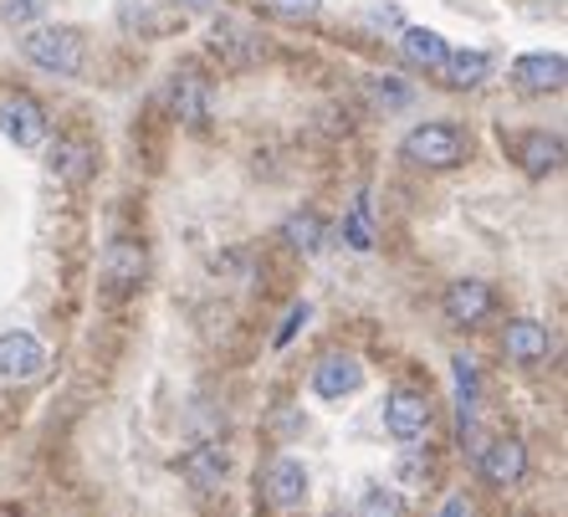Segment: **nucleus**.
<instances>
[{"label":"nucleus","mask_w":568,"mask_h":517,"mask_svg":"<svg viewBox=\"0 0 568 517\" xmlns=\"http://www.w3.org/2000/svg\"><path fill=\"white\" fill-rule=\"evenodd\" d=\"M21 57L52 78H78L82 62H88V41H82L78 27H52V21H37L21 37Z\"/></svg>","instance_id":"f257e3e1"},{"label":"nucleus","mask_w":568,"mask_h":517,"mask_svg":"<svg viewBox=\"0 0 568 517\" xmlns=\"http://www.w3.org/2000/svg\"><path fill=\"white\" fill-rule=\"evenodd\" d=\"M466 149H471V139H466L462 123L436 119V123H420V129L405 133L399 160L415 164V170H456L466 160Z\"/></svg>","instance_id":"f03ea898"},{"label":"nucleus","mask_w":568,"mask_h":517,"mask_svg":"<svg viewBox=\"0 0 568 517\" xmlns=\"http://www.w3.org/2000/svg\"><path fill=\"white\" fill-rule=\"evenodd\" d=\"M0 133L16 149H41L52 139V119H47V108L31 93H11V98H0Z\"/></svg>","instance_id":"7ed1b4c3"},{"label":"nucleus","mask_w":568,"mask_h":517,"mask_svg":"<svg viewBox=\"0 0 568 517\" xmlns=\"http://www.w3.org/2000/svg\"><path fill=\"white\" fill-rule=\"evenodd\" d=\"M164 103L185 129H205L211 123V82H205V72L200 67H174Z\"/></svg>","instance_id":"20e7f679"},{"label":"nucleus","mask_w":568,"mask_h":517,"mask_svg":"<svg viewBox=\"0 0 568 517\" xmlns=\"http://www.w3.org/2000/svg\"><path fill=\"white\" fill-rule=\"evenodd\" d=\"M211 52L221 57V67H252V62H262V52H266V37L252 27V21H236V16H221L211 27Z\"/></svg>","instance_id":"39448f33"},{"label":"nucleus","mask_w":568,"mask_h":517,"mask_svg":"<svg viewBox=\"0 0 568 517\" xmlns=\"http://www.w3.org/2000/svg\"><path fill=\"white\" fill-rule=\"evenodd\" d=\"M149 277V246L139 236H113L103 252V287L108 292H133Z\"/></svg>","instance_id":"423d86ee"},{"label":"nucleus","mask_w":568,"mask_h":517,"mask_svg":"<svg viewBox=\"0 0 568 517\" xmlns=\"http://www.w3.org/2000/svg\"><path fill=\"white\" fill-rule=\"evenodd\" d=\"M41 369H47V348H41L37 333L27 328L0 333V379L27 385V379H41Z\"/></svg>","instance_id":"0eeeda50"},{"label":"nucleus","mask_w":568,"mask_h":517,"mask_svg":"<svg viewBox=\"0 0 568 517\" xmlns=\"http://www.w3.org/2000/svg\"><path fill=\"white\" fill-rule=\"evenodd\" d=\"M384 430L399 440V446H415V440L430 430V399L420 389H395L384 399Z\"/></svg>","instance_id":"6e6552de"},{"label":"nucleus","mask_w":568,"mask_h":517,"mask_svg":"<svg viewBox=\"0 0 568 517\" xmlns=\"http://www.w3.org/2000/svg\"><path fill=\"white\" fill-rule=\"evenodd\" d=\"M262 497L277 513H292V507L307 503V466L297 456H272L262 472Z\"/></svg>","instance_id":"1a4fd4ad"},{"label":"nucleus","mask_w":568,"mask_h":517,"mask_svg":"<svg viewBox=\"0 0 568 517\" xmlns=\"http://www.w3.org/2000/svg\"><path fill=\"white\" fill-rule=\"evenodd\" d=\"M307 385H313L317 399H348L364 389V364L354 354H323L307 374Z\"/></svg>","instance_id":"9d476101"},{"label":"nucleus","mask_w":568,"mask_h":517,"mask_svg":"<svg viewBox=\"0 0 568 517\" xmlns=\"http://www.w3.org/2000/svg\"><path fill=\"white\" fill-rule=\"evenodd\" d=\"M476 466H481V477H487L491 487H517V481L528 477V446L513 436L487 440V446L476 452Z\"/></svg>","instance_id":"9b49d317"},{"label":"nucleus","mask_w":568,"mask_h":517,"mask_svg":"<svg viewBox=\"0 0 568 517\" xmlns=\"http://www.w3.org/2000/svg\"><path fill=\"white\" fill-rule=\"evenodd\" d=\"M513 160L523 164V174L548 180V174L564 170V139H558V133H548V129L517 133V139H513Z\"/></svg>","instance_id":"f8f14e48"},{"label":"nucleus","mask_w":568,"mask_h":517,"mask_svg":"<svg viewBox=\"0 0 568 517\" xmlns=\"http://www.w3.org/2000/svg\"><path fill=\"white\" fill-rule=\"evenodd\" d=\"M491 282L481 277H462V282H450L446 297H440V307H446V318L456 323V328H476V323L491 313Z\"/></svg>","instance_id":"ddd939ff"},{"label":"nucleus","mask_w":568,"mask_h":517,"mask_svg":"<svg viewBox=\"0 0 568 517\" xmlns=\"http://www.w3.org/2000/svg\"><path fill=\"white\" fill-rule=\"evenodd\" d=\"M513 82L523 93H564L568 82V62L564 52H528L513 62Z\"/></svg>","instance_id":"4468645a"},{"label":"nucleus","mask_w":568,"mask_h":517,"mask_svg":"<svg viewBox=\"0 0 568 517\" xmlns=\"http://www.w3.org/2000/svg\"><path fill=\"white\" fill-rule=\"evenodd\" d=\"M503 348L513 364L532 369V364H542V358L554 354V333H548V323H538V318H513L503 328Z\"/></svg>","instance_id":"2eb2a0df"},{"label":"nucleus","mask_w":568,"mask_h":517,"mask_svg":"<svg viewBox=\"0 0 568 517\" xmlns=\"http://www.w3.org/2000/svg\"><path fill=\"white\" fill-rule=\"evenodd\" d=\"M47 170H52V180H62V185H88L98 174V149L88 144V139H57L52 154H47Z\"/></svg>","instance_id":"dca6fc26"},{"label":"nucleus","mask_w":568,"mask_h":517,"mask_svg":"<svg viewBox=\"0 0 568 517\" xmlns=\"http://www.w3.org/2000/svg\"><path fill=\"white\" fill-rule=\"evenodd\" d=\"M487 72H491V57L476 52V47H471V52H466V47H462V52L450 47L446 62L436 67V78L446 82V88H456V93H471V88H481V82H487Z\"/></svg>","instance_id":"f3484780"},{"label":"nucleus","mask_w":568,"mask_h":517,"mask_svg":"<svg viewBox=\"0 0 568 517\" xmlns=\"http://www.w3.org/2000/svg\"><path fill=\"white\" fill-rule=\"evenodd\" d=\"M450 374H456V425H462V436H466L481 420V374H476V364L466 354L450 358Z\"/></svg>","instance_id":"a211bd4d"},{"label":"nucleus","mask_w":568,"mask_h":517,"mask_svg":"<svg viewBox=\"0 0 568 517\" xmlns=\"http://www.w3.org/2000/svg\"><path fill=\"white\" fill-rule=\"evenodd\" d=\"M399 52H405V62L410 67H420V72H436V67L446 62L450 41L440 37V31H430V27H405L399 31Z\"/></svg>","instance_id":"6ab92c4d"},{"label":"nucleus","mask_w":568,"mask_h":517,"mask_svg":"<svg viewBox=\"0 0 568 517\" xmlns=\"http://www.w3.org/2000/svg\"><path fill=\"white\" fill-rule=\"evenodd\" d=\"M282 241H287L292 252H303V256H317L323 252V241H328V226H323V215L317 211H297L282 221Z\"/></svg>","instance_id":"aec40b11"},{"label":"nucleus","mask_w":568,"mask_h":517,"mask_svg":"<svg viewBox=\"0 0 568 517\" xmlns=\"http://www.w3.org/2000/svg\"><path fill=\"white\" fill-rule=\"evenodd\" d=\"M190 477V487L195 491H211V487H221V477L231 472V462H225V452L221 446H195V452L185 456V466H180Z\"/></svg>","instance_id":"412c9836"},{"label":"nucleus","mask_w":568,"mask_h":517,"mask_svg":"<svg viewBox=\"0 0 568 517\" xmlns=\"http://www.w3.org/2000/svg\"><path fill=\"white\" fill-rule=\"evenodd\" d=\"M344 246H354V252H374V205H369V195H358L354 205H348Z\"/></svg>","instance_id":"4be33fe9"},{"label":"nucleus","mask_w":568,"mask_h":517,"mask_svg":"<svg viewBox=\"0 0 568 517\" xmlns=\"http://www.w3.org/2000/svg\"><path fill=\"white\" fill-rule=\"evenodd\" d=\"M358 517H405V497H399V487L369 481V487L358 491Z\"/></svg>","instance_id":"5701e85b"},{"label":"nucleus","mask_w":568,"mask_h":517,"mask_svg":"<svg viewBox=\"0 0 568 517\" xmlns=\"http://www.w3.org/2000/svg\"><path fill=\"white\" fill-rule=\"evenodd\" d=\"M313 318V303H292L287 307V318H282V328L272 333V348H287L292 338H297V333H303V323Z\"/></svg>","instance_id":"b1692460"},{"label":"nucleus","mask_w":568,"mask_h":517,"mask_svg":"<svg viewBox=\"0 0 568 517\" xmlns=\"http://www.w3.org/2000/svg\"><path fill=\"white\" fill-rule=\"evenodd\" d=\"M369 93H374V103H384V108H405L415 98L399 78H369Z\"/></svg>","instance_id":"393cba45"},{"label":"nucleus","mask_w":568,"mask_h":517,"mask_svg":"<svg viewBox=\"0 0 568 517\" xmlns=\"http://www.w3.org/2000/svg\"><path fill=\"white\" fill-rule=\"evenodd\" d=\"M0 16L11 21V27H31L47 16V0H0Z\"/></svg>","instance_id":"a878e982"},{"label":"nucleus","mask_w":568,"mask_h":517,"mask_svg":"<svg viewBox=\"0 0 568 517\" xmlns=\"http://www.w3.org/2000/svg\"><path fill=\"white\" fill-rule=\"evenodd\" d=\"M272 6H277L287 21H307V16L323 11V0H272Z\"/></svg>","instance_id":"bb28decb"},{"label":"nucleus","mask_w":568,"mask_h":517,"mask_svg":"<svg viewBox=\"0 0 568 517\" xmlns=\"http://www.w3.org/2000/svg\"><path fill=\"white\" fill-rule=\"evenodd\" d=\"M425 477H430V466L420 462V452H410L405 462H399V481H405V487H420Z\"/></svg>","instance_id":"cd10ccee"},{"label":"nucleus","mask_w":568,"mask_h":517,"mask_svg":"<svg viewBox=\"0 0 568 517\" xmlns=\"http://www.w3.org/2000/svg\"><path fill=\"white\" fill-rule=\"evenodd\" d=\"M369 21H374V27H395V31H405V16H399L395 6H389V11H374Z\"/></svg>","instance_id":"c85d7f7f"},{"label":"nucleus","mask_w":568,"mask_h":517,"mask_svg":"<svg viewBox=\"0 0 568 517\" xmlns=\"http://www.w3.org/2000/svg\"><path fill=\"white\" fill-rule=\"evenodd\" d=\"M440 517H471V507H466V497H450V503L440 507Z\"/></svg>","instance_id":"c756f323"},{"label":"nucleus","mask_w":568,"mask_h":517,"mask_svg":"<svg viewBox=\"0 0 568 517\" xmlns=\"http://www.w3.org/2000/svg\"><path fill=\"white\" fill-rule=\"evenodd\" d=\"M174 6H185V11H211L215 0H174Z\"/></svg>","instance_id":"7c9ffc66"}]
</instances>
